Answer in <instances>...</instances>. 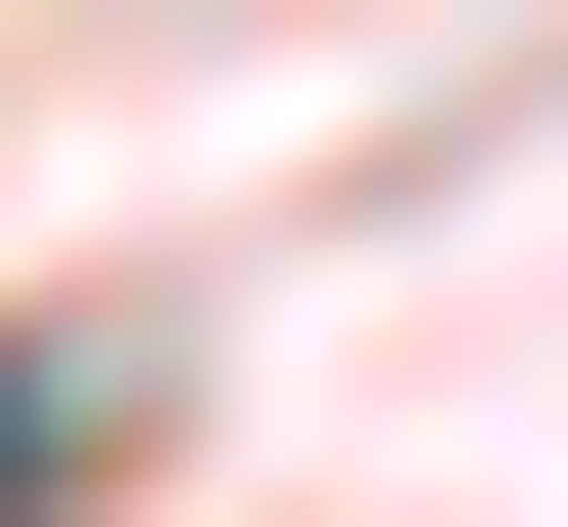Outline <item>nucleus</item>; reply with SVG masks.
Returning <instances> with one entry per match:
<instances>
[{"instance_id": "obj_1", "label": "nucleus", "mask_w": 568, "mask_h": 527, "mask_svg": "<svg viewBox=\"0 0 568 527\" xmlns=\"http://www.w3.org/2000/svg\"><path fill=\"white\" fill-rule=\"evenodd\" d=\"M41 487H82V365H0V527H41Z\"/></svg>"}]
</instances>
